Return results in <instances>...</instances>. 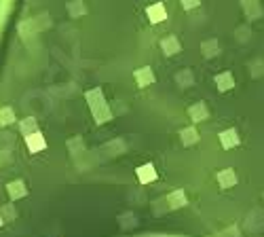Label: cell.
<instances>
[{
    "mask_svg": "<svg viewBox=\"0 0 264 237\" xmlns=\"http://www.w3.org/2000/svg\"><path fill=\"white\" fill-rule=\"evenodd\" d=\"M23 142H26V146H28V150L32 152V155H36V152H40V150L47 148V140L40 134V129L38 132H34V134H28L26 138H23Z\"/></svg>",
    "mask_w": 264,
    "mask_h": 237,
    "instance_id": "obj_1",
    "label": "cell"
},
{
    "mask_svg": "<svg viewBox=\"0 0 264 237\" xmlns=\"http://www.w3.org/2000/svg\"><path fill=\"white\" fill-rule=\"evenodd\" d=\"M136 174H138V180H140L142 184H150V182H154V180L159 178V172H157V168H154L152 163L140 165V168L136 170Z\"/></svg>",
    "mask_w": 264,
    "mask_h": 237,
    "instance_id": "obj_2",
    "label": "cell"
},
{
    "mask_svg": "<svg viewBox=\"0 0 264 237\" xmlns=\"http://www.w3.org/2000/svg\"><path fill=\"white\" fill-rule=\"evenodd\" d=\"M220 144L226 150L241 144V138H239V132H237L235 127H229V129H224V132H220Z\"/></svg>",
    "mask_w": 264,
    "mask_h": 237,
    "instance_id": "obj_3",
    "label": "cell"
},
{
    "mask_svg": "<svg viewBox=\"0 0 264 237\" xmlns=\"http://www.w3.org/2000/svg\"><path fill=\"white\" fill-rule=\"evenodd\" d=\"M134 78H136V83H138L140 87H150V85H154V81H157V76H154L150 66L138 68L136 72H134Z\"/></svg>",
    "mask_w": 264,
    "mask_h": 237,
    "instance_id": "obj_4",
    "label": "cell"
},
{
    "mask_svg": "<svg viewBox=\"0 0 264 237\" xmlns=\"http://www.w3.org/2000/svg\"><path fill=\"white\" fill-rule=\"evenodd\" d=\"M146 15H148L150 23H163L167 19V9H165L163 3H154L146 9Z\"/></svg>",
    "mask_w": 264,
    "mask_h": 237,
    "instance_id": "obj_5",
    "label": "cell"
},
{
    "mask_svg": "<svg viewBox=\"0 0 264 237\" xmlns=\"http://www.w3.org/2000/svg\"><path fill=\"white\" fill-rule=\"evenodd\" d=\"M215 87H218L220 93H226V91H231L235 89V76L231 70H226V72H220V74H215Z\"/></svg>",
    "mask_w": 264,
    "mask_h": 237,
    "instance_id": "obj_6",
    "label": "cell"
},
{
    "mask_svg": "<svg viewBox=\"0 0 264 237\" xmlns=\"http://www.w3.org/2000/svg\"><path fill=\"white\" fill-rule=\"evenodd\" d=\"M7 193H9L11 201H17V199H23L28 195V186L23 180H13V182L7 184Z\"/></svg>",
    "mask_w": 264,
    "mask_h": 237,
    "instance_id": "obj_7",
    "label": "cell"
},
{
    "mask_svg": "<svg viewBox=\"0 0 264 237\" xmlns=\"http://www.w3.org/2000/svg\"><path fill=\"white\" fill-rule=\"evenodd\" d=\"M188 116L193 118V123H201V121H205V118L209 116V108H207V104L205 102H197L193 104L188 108Z\"/></svg>",
    "mask_w": 264,
    "mask_h": 237,
    "instance_id": "obj_8",
    "label": "cell"
},
{
    "mask_svg": "<svg viewBox=\"0 0 264 237\" xmlns=\"http://www.w3.org/2000/svg\"><path fill=\"white\" fill-rule=\"evenodd\" d=\"M161 49H163V53L167 55V57H171V55H178L180 51H182V45H180V41L175 38V36H165V38H161Z\"/></svg>",
    "mask_w": 264,
    "mask_h": 237,
    "instance_id": "obj_9",
    "label": "cell"
},
{
    "mask_svg": "<svg viewBox=\"0 0 264 237\" xmlns=\"http://www.w3.org/2000/svg\"><path fill=\"white\" fill-rule=\"evenodd\" d=\"M215 180H218V184H220L222 188H233V186L237 184V174H235V170L226 168V170H220V172H218Z\"/></svg>",
    "mask_w": 264,
    "mask_h": 237,
    "instance_id": "obj_10",
    "label": "cell"
},
{
    "mask_svg": "<svg viewBox=\"0 0 264 237\" xmlns=\"http://www.w3.org/2000/svg\"><path fill=\"white\" fill-rule=\"evenodd\" d=\"M91 114L95 118V123L98 125H104L106 121H110L112 118V112H110V106H108V102L100 104V106H95V108H91Z\"/></svg>",
    "mask_w": 264,
    "mask_h": 237,
    "instance_id": "obj_11",
    "label": "cell"
},
{
    "mask_svg": "<svg viewBox=\"0 0 264 237\" xmlns=\"http://www.w3.org/2000/svg\"><path fill=\"white\" fill-rule=\"evenodd\" d=\"M167 204H169V208H171V210L184 208V206L188 204V199H186L184 188H175V191H171L169 195H167Z\"/></svg>",
    "mask_w": 264,
    "mask_h": 237,
    "instance_id": "obj_12",
    "label": "cell"
},
{
    "mask_svg": "<svg viewBox=\"0 0 264 237\" xmlns=\"http://www.w3.org/2000/svg\"><path fill=\"white\" fill-rule=\"evenodd\" d=\"M180 140H182V144L184 146H193V144H197V142L201 140L199 138V132H197V127H184L182 132H180Z\"/></svg>",
    "mask_w": 264,
    "mask_h": 237,
    "instance_id": "obj_13",
    "label": "cell"
},
{
    "mask_svg": "<svg viewBox=\"0 0 264 237\" xmlns=\"http://www.w3.org/2000/svg\"><path fill=\"white\" fill-rule=\"evenodd\" d=\"M85 100H87V104H89V108H95V106H100V104H104V102H106V98H104V91H102L100 87L89 89V91L85 93Z\"/></svg>",
    "mask_w": 264,
    "mask_h": 237,
    "instance_id": "obj_14",
    "label": "cell"
},
{
    "mask_svg": "<svg viewBox=\"0 0 264 237\" xmlns=\"http://www.w3.org/2000/svg\"><path fill=\"white\" fill-rule=\"evenodd\" d=\"M15 121H17V116H15L13 106H3L0 108V125L7 127V125H13Z\"/></svg>",
    "mask_w": 264,
    "mask_h": 237,
    "instance_id": "obj_15",
    "label": "cell"
},
{
    "mask_svg": "<svg viewBox=\"0 0 264 237\" xmlns=\"http://www.w3.org/2000/svg\"><path fill=\"white\" fill-rule=\"evenodd\" d=\"M19 129H21V134H23V136H28V134L38 132V123H36V118H34V116H26L23 121H19Z\"/></svg>",
    "mask_w": 264,
    "mask_h": 237,
    "instance_id": "obj_16",
    "label": "cell"
},
{
    "mask_svg": "<svg viewBox=\"0 0 264 237\" xmlns=\"http://www.w3.org/2000/svg\"><path fill=\"white\" fill-rule=\"evenodd\" d=\"M180 3H182L184 11H193V9H197L201 5V0H180Z\"/></svg>",
    "mask_w": 264,
    "mask_h": 237,
    "instance_id": "obj_17",
    "label": "cell"
},
{
    "mask_svg": "<svg viewBox=\"0 0 264 237\" xmlns=\"http://www.w3.org/2000/svg\"><path fill=\"white\" fill-rule=\"evenodd\" d=\"M0 224H3V220H0Z\"/></svg>",
    "mask_w": 264,
    "mask_h": 237,
    "instance_id": "obj_18",
    "label": "cell"
}]
</instances>
